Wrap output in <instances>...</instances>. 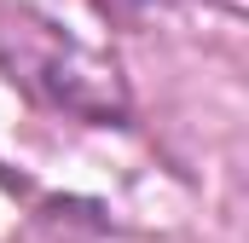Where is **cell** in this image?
<instances>
[{"label": "cell", "mask_w": 249, "mask_h": 243, "mask_svg": "<svg viewBox=\"0 0 249 243\" xmlns=\"http://www.w3.org/2000/svg\"><path fill=\"white\" fill-rule=\"evenodd\" d=\"M110 6H168V0H110Z\"/></svg>", "instance_id": "obj_1"}]
</instances>
